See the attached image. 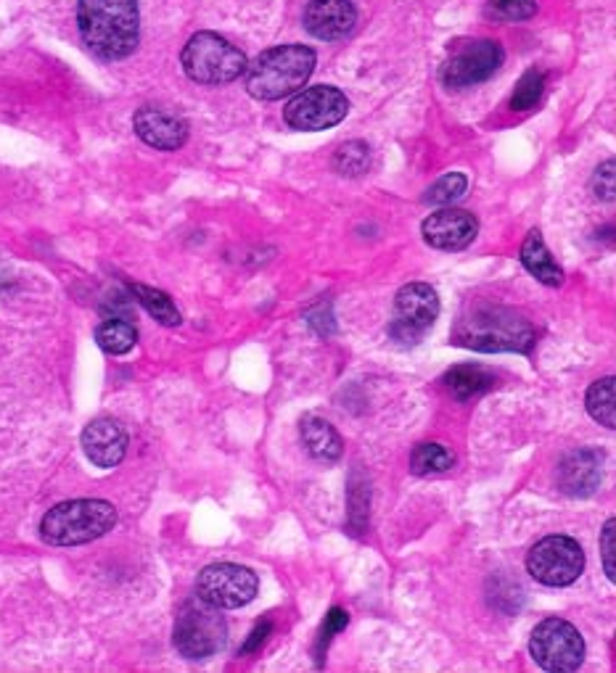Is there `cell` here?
Instances as JSON below:
<instances>
[{
    "label": "cell",
    "instance_id": "2",
    "mask_svg": "<svg viewBox=\"0 0 616 673\" xmlns=\"http://www.w3.org/2000/svg\"><path fill=\"white\" fill-rule=\"evenodd\" d=\"M532 323L508 307H477L458 319L452 341L477 351H526L534 346Z\"/></svg>",
    "mask_w": 616,
    "mask_h": 673
},
{
    "label": "cell",
    "instance_id": "31",
    "mask_svg": "<svg viewBox=\"0 0 616 673\" xmlns=\"http://www.w3.org/2000/svg\"><path fill=\"white\" fill-rule=\"evenodd\" d=\"M593 190L598 199H606V201L614 199V193H616L614 161H606L604 167H598V172H595V178H593Z\"/></svg>",
    "mask_w": 616,
    "mask_h": 673
},
{
    "label": "cell",
    "instance_id": "15",
    "mask_svg": "<svg viewBox=\"0 0 616 673\" xmlns=\"http://www.w3.org/2000/svg\"><path fill=\"white\" fill-rule=\"evenodd\" d=\"M138 138L148 143L157 151H178L188 140V125L178 114H169L165 108L144 106L133 119Z\"/></svg>",
    "mask_w": 616,
    "mask_h": 673
},
{
    "label": "cell",
    "instance_id": "16",
    "mask_svg": "<svg viewBox=\"0 0 616 673\" xmlns=\"http://www.w3.org/2000/svg\"><path fill=\"white\" fill-rule=\"evenodd\" d=\"M83 449L87 460L98 467L119 465L127 452V433L117 420L98 418L83 431Z\"/></svg>",
    "mask_w": 616,
    "mask_h": 673
},
{
    "label": "cell",
    "instance_id": "22",
    "mask_svg": "<svg viewBox=\"0 0 616 673\" xmlns=\"http://www.w3.org/2000/svg\"><path fill=\"white\" fill-rule=\"evenodd\" d=\"M130 288H133L135 298H138V302L144 304L148 315L157 319V323L167 325V328H175V325H180V312L173 304V298H169L165 294V291L148 288V285H140V283L130 285Z\"/></svg>",
    "mask_w": 616,
    "mask_h": 673
},
{
    "label": "cell",
    "instance_id": "12",
    "mask_svg": "<svg viewBox=\"0 0 616 673\" xmlns=\"http://www.w3.org/2000/svg\"><path fill=\"white\" fill-rule=\"evenodd\" d=\"M503 64V48L495 40H469V43H458L452 56L442 66V83L450 91H466L484 80Z\"/></svg>",
    "mask_w": 616,
    "mask_h": 673
},
{
    "label": "cell",
    "instance_id": "3",
    "mask_svg": "<svg viewBox=\"0 0 616 673\" xmlns=\"http://www.w3.org/2000/svg\"><path fill=\"white\" fill-rule=\"evenodd\" d=\"M315 70V51L307 45H281L262 53L247 70V91L260 101H281L296 93Z\"/></svg>",
    "mask_w": 616,
    "mask_h": 673
},
{
    "label": "cell",
    "instance_id": "30",
    "mask_svg": "<svg viewBox=\"0 0 616 673\" xmlns=\"http://www.w3.org/2000/svg\"><path fill=\"white\" fill-rule=\"evenodd\" d=\"M601 557H604V570L608 579H616V520H608L601 534Z\"/></svg>",
    "mask_w": 616,
    "mask_h": 673
},
{
    "label": "cell",
    "instance_id": "1",
    "mask_svg": "<svg viewBox=\"0 0 616 673\" xmlns=\"http://www.w3.org/2000/svg\"><path fill=\"white\" fill-rule=\"evenodd\" d=\"M77 24L83 43L104 61L130 56L138 45L140 17L135 0H80Z\"/></svg>",
    "mask_w": 616,
    "mask_h": 673
},
{
    "label": "cell",
    "instance_id": "14",
    "mask_svg": "<svg viewBox=\"0 0 616 673\" xmlns=\"http://www.w3.org/2000/svg\"><path fill=\"white\" fill-rule=\"evenodd\" d=\"M357 24L352 0H310L304 9V27L317 40H342Z\"/></svg>",
    "mask_w": 616,
    "mask_h": 673
},
{
    "label": "cell",
    "instance_id": "29",
    "mask_svg": "<svg viewBox=\"0 0 616 673\" xmlns=\"http://www.w3.org/2000/svg\"><path fill=\"white\" fill-rule=\"evenodd\" d=\"M347 621H349V616L344 613L342 608H334L326 616V621H323V629H321V637H317V661H323V650L328 648L331 637L338 634V631L347 627Z\"/></svg>",
    "mask_w": 616,
    "mask_h": 673
},
{
    "label": "cell",
    "instance_id": "21",
    "mask_svg": "<svg viewBox=\"0 0 616 673\" xmlns=\"http://www.w3.org/2000/svg\"><path fill=\"white\" fill-rule=\"evenodd\" d=\"M587 412L595 423L614 428L616 425V380L614 378H601L595 380L587 391Z\"/></svg>",
    "mask_w": 616,
    "mask_h": 673
},
{
    "label": "cell",
    "instance_id": "17",
    "mask_svg": "<svg viewBox=\"0 0 616 673\" xmlns=\"http://www.w3.org/2000/svg\"><path fill=\"white\" fill-rule=\"evenodd\" d=\"M604 479V454L593 449L572 452L558 465V488L568 496H591Z\"/></svg>",
    "mask_w": 616,
    "mask_h": 673
},
{
    "label": "cell",
    "instance_id": "13",
    "mask_svg": "<svg viewBox=\"0 0 616 673\" xmlns=\"http://www.w3.org/2000/svg\"><path fill=\"white\" fill-rule=\"evenodd\" d=\"M421 233L431 249L460 251L473 243V238L479 233V222L477 217L463 212V209H442V212H435L424 222Z\"/></svg>",
    "mask_w": 616,
    "mask_h": 673
},
{
    "label": "cell",
    "instance_id": "24",
    "mask_svg": "<svg viewBox=\"0 0 616 673\" xmlns=\"http://www.w3.org/2000/svg\"><path fill=\"white\" fill-rule=\"evenodd\" d=\"M456 465V454L442 444H421L413 449L410 454V471L416 475L445 473Z\"/></svg>",
    "mask_w": 616,
    "mask_h": 673
},
{
    "label": "cell",
    "instance_id": "27",
    "mask_svg": "<svg viewBox=\"0 0 616 673\" xmlns=\"http://www.w3.org/2000/svg\"><path fill=\"white\" fill-rule=\"evenodd\" d=\"M368 146H363V143H347V146L338 148L336 169L342 175H361L365 165H368Z\"/></svg>",
    "mask_w": 616,
    "mask_h": 673
},
{
    "label": "cell",
    "instance_id": "5",
    "mask_svg": "<svg viewBox=\"0 0 616 673\" xmlns=\"http://www.w3.org/2000/svg\"><path fill=\"white\" fill-rule=\"evenodd\" d=\"M182 70L199 85H226L241 77L247 70V56L226 38L199 32L182 48Z\"/></svg>",
    "mask_w": 616,
    "mask_h": 673
},
{
    "label": "cell",
    "instance_id": "4",
    "mask_svg": "<svg viewBox=\"0 0 616 673\" xmlns=\"http://www.w3.org/2000/svg\"><path fill=\"white\" fill-rule=\"evenodd\" d=\"M117 523V509L104 500H74L56 505L40 523V536L53 547H74L109 534Z\"/></svg>",
    "mask_w": 616,
    "mask_h": 673
},
{
    "label": "cell",
    "instance_id": "20",
    "mask_svg": "<svg viewBox=\"0 0 616 673\" xmlns=\"http://www.w3.org/2000/svg\"><path fill=\"white\" fill-rule=\"evenodd\" d=\"M445 389H448L452 397L460 399V402H466V399L479 397V393L490 391L492 386L498 383L495 372H490L487 367L479 365H458L452 367V370L445 372L442 378Z\"/></svg>",
    "mask_w": 616,
    "mask_h": 673
},
{
    "label": "cell",
    "instance_id": "7",
    "mask_svg": "<svg viewBox=\"0 0 616 673\" xmlns=\"http://www.w3.org/2000/svg\"><path fill=\"white\" fill-rule=\"evenodd\" d=\"M530 652L540 669L551 673L577 671L585 661V642L580 631L561 618H547L532 631Z\"/></svg>",
    "mask_w": 616,
    "mask_h": 673
},
{
    "label": "cell",
    "instance_id": "18",
    "mask_svg": "<svg viewBox=\"0 0 616 673\" xmlns=\"http://www.w3.org/2000/svg\"><path fill=\"white\" fill-rule=\"evenodd\" d=\"M521 262H524V267L530 270V275L537 277L540 283L553 285V288L564 283V270H561L558 262L551 256V251H547L540 230H532V233L526 235L524 246H521Z\"/></svg>",
    "mask_w": 616,
    "mask_h": 673
},
{
    "label": "cell",
    "instance_id": "28",
    "mask_svg": "<svg viewBox=\"0 0 616 673\" xmlns=\"http://www.w3.org/2000/svg\"><path fill=\"white\" fill-rule=\"evenodd\" d=\"M490 6L498 17L508 19V22H521V19H530L537 11L534 0H490Z\"/></svg>",
    "mask_w": 616,
    "mask_h": 673
},
{
    "label": "cell",
    "instance_id": "6",
    "mask_svg": "<svg viewBox=\"0 0 616 673\" xmlns=\"http://www.w3.org/2000/svg\"><path fill=\"white\" fill-rule=\"evenodd\" d=\"M228 627L222 621L220 608L209 604L196 597V600L182 604L175 621V648L186 661H205L215 652L226 648Z\"/></svg>",
    "mask_w": 616,
    "mask_h": 673
},
{
    "label": "cell",
    "instance_id": "11",
    "mask_svg": "<svg viewBox=\"0 0 616 673\" xmlns=\"http://www.w3.org/2000/svg\"><path fill=\"white\" fill-rule=\"evenodd\" d=\"M439 317V296L431 285L410 283L399 288L395 298V319L389 325V336L399 344H418L424 333Z\"/></svg>",
    "mask_w": 616,
    "mask_h": 673
},
{
    "label": "cell",
    "instance_id": "19",
    "mask_svg": "<svg viewBox=\"0 0 616 673\" xmlns=\"http://www.w3.org/2000/svg\"><path fill=\"white\" fill-rule=\"evenodd\" d=\"M302 441L307 452L321 462H336L342 458V439L334 431L328 420L317 414H304L302 418Z\"/></svg>",
    "mask_w": 616,
    "mask_h": 673
},
{
    "label": "cell",
    "instance_id": "32",
    "mask_svg": "<svg viewBox=\"0 0 616 673\" xmlns=\"http://www.w3.org/2000/svg\"><path fill=\"white\" fill-rule=\"evenodd\" d=\"M270 631H273V623H270V621L257 623L252 634H249L247 642H243V648H241L243 655H249V652H257V650H260V644H265V639H268Z\"/></svg>",
    "mask_w": 616,
    "mask_h": 673
},
{
    "label": "cell",
    "instance_id": "8",
    "mask_svg": "<svg viewBox=\"0 0 616 673\" xmlns=\"http://www.w3.org/2000/svg\"><path fill=\"white\" fill-rule=\"evenodd\" d=\"M585 568V553L572 536H547L526 555V570L545 587H568Z\"/></svg>",
    "mask_w": 616,
    "mask_h": 673
},
{
    "label": "cell",
    "instance_id": "25",
    "mask_svg": "<svg viewBox=\"0 0 616 673\" xmlns=\"http://www.w3.org/2000/svg\"><path fill=\"white\" fill-rule=\"evenodd\" d=\"M543 91H545V74L530 70L519 80L516 91L511 95V108L513 112H530V108L537 106V101L543 98Z\"/></svg>",
    "mask_w": 616,
    "mask_h": 673
},
{
    "label": "cell",
    "instance_id": "26",
    "mask_svg": "<svg viewBox=\"0 0 616 673\" xmlns=\"http://www.w3.org/2000/svg\"><path fill=\"white\" fill-rule=\"evenodd\" d=\"M466 188H469V180H466V175H460V172L445 175V178H439L435 186L426 190L424 201L426 203H452L466 193Z\"/></svg>",
    "mask_w": 616,
    "mask_h": 673
},
{
    "label": "cell",
    "instance_id": "10",
    "mask_svg": "<svg viewBox=\"0 0 616 673\" xmlns=\"http://www.w3.org/2000/svg\"><path fill=\"white\" fill-rule=\"evenodd\" d=\"M260 581L254 570L233 566V562H215L199 574L196 581V597L215 604L220 610H236L249 604L257 597Z\"/></svg>",
    "mask_w": 616,
    "mask_h": 673
},
{
    "label": "cell",
    "instance_id": "23",
    "mask_svg": "<svg viewBox=\"0 0 616 673\" xmlns=\"http://www.w3.org/2000/svg\"><path fill=\"white\" fill-rule=\"evenodd\" d=\"M96 341L109 355H125L138 341V330L130 323H125V319H106L104 325H98Z\"/></svg>",
    "mask_w": 616,
    "mask_h": 673
},
{
    "label": "cell",
    "instance_id": "9",
    "mask_svg": "<svg viewBox=\"0 0 616 673\" xmlns=\"http://www.w3.org/2000/svg\"><path fill=\"white\" fill-rule=\"evenodd\" d=\"M349 101L347 95L331 85L307 87V91L294 95L283 108V119L289 127L302 133L328 130L347 117Z\"/></svg>",
    "mask_w": 616,
    "mask_h": 673
}]
</instances>
